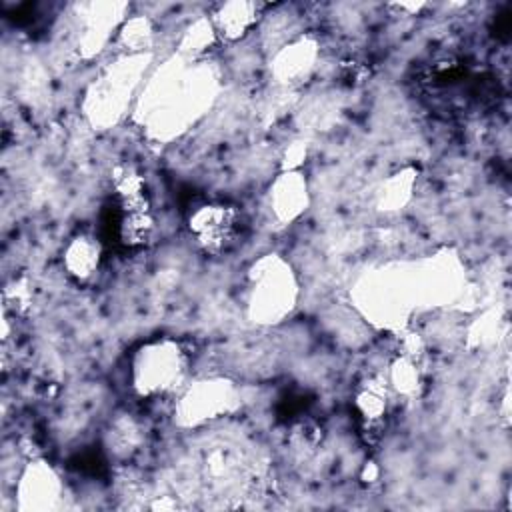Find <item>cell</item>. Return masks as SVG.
I'll use <instances>...</instances> for the list:
<instances>
[{
  "label": "cell",
  "mask_w": 512,
  "mask_h": 512,
  "mask_svg": "<svg viewBox=\"0 0 512 512\" xmlns=\"http://www.w3.org/2000/svg\"><path fill=\"white\" fill-rule=\"evenodd\" d=\"M186 226L194 244L208 256H222L230 252L244 230L242 210L224 200H206L196 204Z\"/></svg>",
  "instance_id": "3"
},
{
  "label": "cell",
  "mask_w": 512,
  "mask_h": 512,
  "mask_svg": "<svg viewBox=\"0 0 512 512\" xmlns=\"http://www.w3.org/2000/svg\"><path fill=\"white\" fill-rule=\"evenodd\" d=\"M296 282L288 264L278 256H264L254 262L248 286V314L254 322H280L294 308Z\"/></svg>",
  "instance_id": "2"
},
{
  "label": "cell",
  "mask_w": 512,
  "mask_h": 512,
  "mask_svg": "<svg viewBox=\"0 0 512 512\" xmlns=\"http://www.w3.org/2000/svg\"><path fill=\"white\" fill-rule=\"evenodd\" d=\"M392 390L386 376H368L354 392V410L362 424V430L370 436H378L386 424L390 410Z\"/></svg>",
  "instance_id": "6"
},
{
  "label": "cell",
  "mask_w": 512,
  "mask_h": 512,
  "mask_svg": "<svg viewBox=\"0 0 512 512\" xmlns=\"http://www.w3.org/2000/svg\"><path fill=\"white\" fill-rule=\"evenodd\" d=\"M62 264L76 282H90L102 264V244L96 236L80 232L68 240L62 252Z\"/></svg>",
  "instance_id": "10"
},
{
  "label": "cell",
  "mask_w": 512,
  "mask_h": 512,
  "mask_svg": "<svg viewBox=\"0 0 512 512\" xmlns=\"http://www.w3.org/2000/svg\"><path fill=\"white\" fill-rule=\"evenodd\" d=\"M58 492L60 482L54 476V472L44 464H34L24 472L20 482V498L22 502L28 498L32 500L28 508L52 506V500L58 496Z\"/></svg>",
  "instance_id": "11"
},
{
  "label": "cell",
  "mask_w": 512,
  "mask_h": 512,
  "mask_svg": "<svg viewBox=\"0 0 512 512\" xmlns=\"http://www.w3.org/2000/svg\"><path fill=\"white\" fill-rule=\"evenodd\" d=\"M190 370V352L170 336L140 344L130 358V384L140 398H164L180 394Z\"/></svg>",
  "instance_id": "1"
},
{
  "label": "cell",
  "mask_w": 512,
  "mask_h": 512,
  "mask_svg": "<svg viewBox=\"0 0 512 512\" xmlns=\"http://www.w3.org/2000/svg\"><path fill=\"white\" fill-rule=\"evenodd\" d=\"M308 182L306 178L296 172V170H288L284 174H280L268 194V202H270V210L274 214L276 220L280 222H292L296 220L308 206Z\"/></svg>",
  "instance_id": "7"
},
{
  "label": "cell",
  "mask_w": 512,
  "mask_h": 512,
  "mask_svg": "<svg viewBox=\"0 0 512 512\" xmlns=\"http://www.w3.org/2000/svg\"><path fill=\"white\" fill-rule=\"evenodd\" d=\"M120 204V216L116 222V236L124 248L146 246L156 230V220L148 198L124 200Z\"/></svg>",
  "instance_id": "8"
},
{
  "label": "cell",
  "mask_w": 512,
  "mask_h": 512,
  "mask_svg": "<svg viewBox=\"0 0 512 512\" xmlns=\"http://www.w3.org/2000/svg\"><path fill=\"white\" fill-rule=\"evenodd\" d=\"M318 60V44L312 36H298L276 48L270 62L272 74L282 84H298L310 76Z\"/></svg>",
  "instance_id": "5"
},
{
  "label": "cell",
  "mask_w": 512,
  "mask_h": 512,
  "mask_svg": "<svg viewBox=\"0 0 512 512\" xmlns=\"http://www.w3.org/2000/svg\"><path fill=\"white\" fill-rule=\"evenodd\" d=\"M386 382L392 392H398L400 396H414L420 388V370L412 356H398L390 364V372L386 376Z\"/></svg>",
  "instance_id": "12"
},
{
  "label": "cell",
  "mask_w": 512,
  "mask_h": 512,
  "mask_svg": "<svg viewBox=\"0 0 512 512\" xmlns=\"http://www.w3.org/2000/svg\"><path fill=\"white\" fill-rule=\"evenodd\" d=\"M178 418L186 426L212 422L232 412L238 404L234 384L224 378H204L186 384L178 394Z\"/></svg>",
  "instance_id": "4"
},
{
  "label": "cell",
  "mask_w": 512,
  "mask_h": 512,
  "mask_svg": "<svg viewBox=\"0 0 512 512\" xmlns=\"http://www.w3.org/2000/svg\"><path fill=\"white\" fill-rule=\"evenodd\" d=\"M120 40L130 54H138L152 44V26L146 18H132L120 30Z\"/></svg>",
  "instance_id": "13"
},
{
  "label": "cell",
  "mask_w": 512,
  "mask_h": 512,
  "mask_svg": "<svg viewBox=\"0 0 512 512\" xmlns=\"http://www.w3.org/2000/svg\"><path fill=\"white\" fill-rule=\"evenodd\" d=\"M262 12L260 4L254 2H244V0H234V2H222L212 10V30L220 38L228 42H238L246 38L252 28L258 24Z\"/></svg>",
  "instance_id": "9"
}]
</instances>
